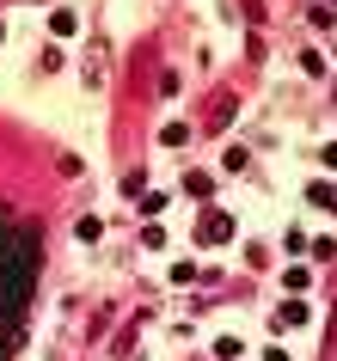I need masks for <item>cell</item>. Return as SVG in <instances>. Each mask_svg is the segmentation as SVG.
<instances>
[{
    "instance_id": "obj_1",
    "label": "cell",
    "mask_w": 337,
    "mask_h": 361,
    "mask_svg": "<svg viewBox=\"0 0 337 361\" xmlns=\"http://www.w3.org/2000/svg\"><path fill=\"white\" fill-rule=\"evenodd\" d=\"M31 288H37V233L0 214V319L25 324Z\"/></svg>"
},
{
    "instance_id": "obj_2",
    "label": "cell",
    "mask_w": 337,
    "mask_h": 361,
    "mask_svg": "<svg viewBox=\"0 0 337 361\" xmlns=\"http://www.w3.org/2000/svg\"><path fill=\"white\" fill-rule=\"evenodd\" d=\"M196 239H203V245H227V239H233V221H227V214H203Z\"/></svg>"
},
{
    "instance_id": "obj_3",
    "label": "cell",
    "mask_w": 337,
    "mask_h": 361,
    "mask_svg": "<svg viewBox=\"0 0 337 361\" xmlns=\"http://www.w3.org/2000/svg\"><path fill=\"white\" fill-rule=\"evenodd\" d=\"M276 324H282V331H288V324H307V306H300V300H288V306L276 312Z\"/></svg>"
},
{
    "instance_id": "obj_4",
    "label": "cell",
    "mask_w": 337,
    "mask_h": 361,
    "mask_svg": "<svg viewBox=\"0 0 337 361\" xmlns=\"http://www.w3.org/2000/svg\"><path fill=\"white\" fill-rule=\"evenodd\" d=\"M74 25H80V19H74V13H68V6H61L56 19H49V31H56V37H74Z\"/></svg>"
},
{
    "instance_id": "obj_5",
    "label": "cell",
    "mask_w": 337,
    "mask_h": 361,
    "mask_svg": "<svg viewBox=\"0 0 337 361\" xmlns=\"http://www.w3.org/2000/svg\"><path fill=\"white\" fill-rule=\"evenodd\" d=\"M215 355H221V361H240L245 343H240V337H221V343H215Z\"/></svg>"
},
{
    "instance_id": "obj_6",
    "label": "cell",
    "mask_w": 337,
    "mask_h": 361,
    "mask_svg": "<svg viewBox=\"0 0 337 361\" xmlns=\"http://www.w3.org/2000/svg\"><path fill=\"white\" fill-rule=\"evenodd\" d=\"M160 141H166V147H184L190 129H184V123H166V135H160Z\"/></svg>"
},
{
    "instance_id": "obj_7",
    "label": "cell",
    "mask_w": 337,
    "mask_h": 361,
    "mask_svg": "<svg viewBox=\"0 0 337 361\" xmlns=\"http://www.w3.org/2000/svg\"><path fill=\"white\" fill-rule=\"evenodd\" d=\"M307 196H313L319 209H337V190H331V184H313V190H307Z\"/></svg>"
},
{
    "instance_id": "obj_8",
    "label": "cell",
    "mask_w": 337,
    "mask_h": 361,
    "mask_svg": "<svg viewBox=\"0 0 337 361\" xmlns=\"http://www.w3.org/2000/svg\"><path fill=\"white\" fill-rule=\"evenodd\" d=\"M319 159H325V166H337V141H325V147H319Z\"/></svg>"
},
{
    "instance_id": "obj_9",
    "label": "cell",
    "mask_w": 337,
    "mask_h": 361,
    "mask_svg": "<svg viewBox=\"0 0 337 361\" xmlns=\"http://www.w3.org/2000/svg\"><path fill=\"white\" fill-rule=\"evenodd\" d=\"M264 361H288V349H264Z\"/></svg>"
},
{
    "instance_id": "obj_10",
    "label": "cell",
    "mask_w": 337,
    "mask_h": 361,
    "mask_svg": "<svg viewBox=\"0 0 337 361\" xmlns=\"http://www.w3.org/2000/svg\"><path fill=\"white\" fill-rule=\"evenodd\" d=\"M325 6H337V0H325Z\"/></svg>"
}]
</instances>
